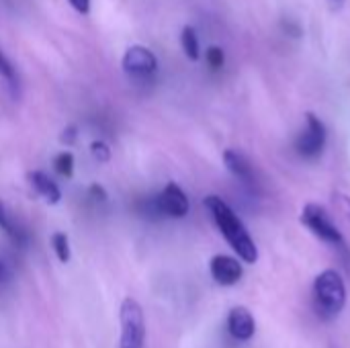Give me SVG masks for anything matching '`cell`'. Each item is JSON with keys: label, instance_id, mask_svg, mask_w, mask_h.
<instances>
[{"label": "cell", "instance_id": "1", "mask_svg": "<svg viewBox=\"0 0 350 348\" xmlns=\"http://www.w3.org/2000/svg\"><path fill=\"white\" fill-rule=\"evenodd\" d=\"M203 205L209 211V215L213 217V222H215L217 230L221 232V236L226 238V242L234 248V252L248 265L256 263L258 260V248H256L254 240L250 238L242 219L234 213V209L217 195L205 197Z\"/></svg>", "mask_w": 350, "mask_h": 348}, {"label": "cell", "instance_id": "2", "mask_svg": "<svg viewBox=\"0 0 350 348\" xmlns=\"http://www.w3.org/2000/svg\"><path fill=\"white\" fill-rule=\"evenodd\" d=\"M314 302L320 318L324 320H334L347 304V287L342 277L328 269L320 273L314 281Z\"/></svg>", "mask_w": 350, "mask_h": 348}, {"label": "cell", "instance_id": "3", "mask_svg": "<svg viewBox=\"0 0 350 348\" xmlns=\"http://www.w3.org/2000/svg\"><path fill=\"white\" fill-rule=\"evenodd\" d=\"M301 224H304L310 232H314V236H318L322 242H326V244L338 248V250L345 254V258H349V250H347L345 238H342L340 230L334 226V222L330 219L328 211H326L322 205H318V203H308V205L304 207V211H301Z\"/></svg>", "mask_w": 350, "mask_h": 348}, {"label": "cell", "instance_id": "4", "mask_svg": "<svg viewBox=\"0 0 350 348\" xmlns=\"http://www.w3.org/2000/svg\"><path fill=\"white\" fill-rule=\"evenodd\" d=\"M121 345L119 348H144L146 322L139 304L133 297H125L121 304Z\"/></svg>", "mask_w": 350, "mask_h": 348}, {"label": "cell", "instance_id": "5", "mask_svg": "<svg viewBox=\"0 0 350 348\" xmlns=\"http://www.w3.org/2000/svg\"><path fill=\"white\" fill-rule=\"evenodd\" d=\"M326 139H328V131L326 125L320 117H316L314 113L306 115V129L299 133V137L295 139V150L301 158H318L324 148H326Z\"/></svg>", "mask_w": 350, "mask_h": 348}, {"label": "cell", "instance_id": "6", "mask_svg": "<svg viewBox=\"0 0 350 348\" xmlns=\"http://www.w3.org/2000/svg\"><path fill=\"white\" fill-rule=\"evenodd\" d=\"M121 68L129 78L146 80V78H150V76H154L158 72V57L146 45H131L123 53Z\"/></svg>", "mask_w": 350, "mask_h": 348}, {"label": "cell", "instance_id": "7", "mask_svg": "<svg viewBox=\"0 0 350 348\" xmlns=\"http://www.w3.org/2000/svg\"><path fill=\"white\" fill-rule=\"evenodd\" d=\"M156 203H158L160 215L170 217V219H183L185 215H189V209H191L187 193L176 183H168L156 195Z\"/></svg>", "mask_w": 350, "mask_h": 348}, {"label": "cell", "instance_id": "8", "mask_svg": "<svg viewBox=\"0 0 350 348\" xmlns=\"http://www.w3.org/2000/svg\"><path fill=\"white\" fill-rule=\"evenodd\" d=\"M209 271H211L213 281H215L217 285H221V287H232V285H236V283L242 279V275H244L242 265H240L236 258L226 256V254L213 256L211 263H209Z\"/></svg>", "mask_w": 350, "mask_h": 348}, {"label": "cell", "instance_id": "9", "mask_svg": "<svg viewBox=\"0 0 350 348\" xmlns=\"http://www.w3.org/2000/svg\"><path fill=\"white\" fill-rule=\"evenodd\" d=\"M228 330H230L232 338L246 343V340H250V338L254 336V332H256V322H254L252 314H250L246 308L238 306V308H234V310L230 312V316H228Z\"/></svg>", "mask_w": 350, "mask_h": 348}, {"label": "cell", "instance_id": "10", "mask_svg": "<svg viewBox=\"0 0 350 348\" xmlns=\"http://www.w3.org/2000/svg\"><path fill=\"white\" fill-rule=\"evenodd\" d=\"M27 183L49 205H57L62 201V191H59L57 183H53V178H49V174H45L43 170H29Z\"/></svg>", "mask_w": 350, "mask_h": 348}, {"label": "cell", "instance_id": "11", "mask_svg": "<svg viewBox=\"0 0 350 348\" xmlns=\"http://www.w3.org/2000/svg\"><path fill=\"white\" fill-rule=\"evenodd\" d=\"M224 164L238 180H242L244 185H254V170H252L250 162L246 160V156H242L238 150H226Z\"/></svg>", "mask_w": 350, "mask_h": 348}, {"label": "cell", "instance_id": "12", "mask_svg": "<svg viewBox=\"0 0 350 348\" xmlns=\"http://www.w3.org/2000/svg\"><path fill=\"white\" fill-rule=\"evenodd\" d=\"M0 230L16 244V246H27V242H29V234H27V230L18 224V222H14V217L8 213V209H6V205L0 201Z\"/></svg>", "mask_w": 350, "mask_h": 348}, {"label": "cell", "instance_id": "13", "mask_svg": "<svg viewBox=\"0 0 350 348\" xmlns=\"http://www.w3.org/2000/svg\"><path fill=\"white\" fill-rule=\"evenodd\" d=\"M180 45H183L185 55H187L191 62H197V59L201 57L199 37H197V31H195L191 25L183 27V31H180Z\"/></svg>", "mask_w": 350, "mask_h": 348}, {"label": "cell", "instance_id": "14", "mask_svg": "<svg viewBox=\"0 0 350 348\" xmlns=\"http://www.w3.org/2000/svg\"><path fill=\"white\" fill-rule=\"evenodd\" d=\"M51 246H53V252L57 256L59 263H68L70 256H72V250H70V240L64 232H55L51 236Z\"/></svg>", "mask_w": 350, "mask_h": 348}, {"label": "cell", "instance_id": "15", "mask_svg": "<svg viewBox=\"0 0 350 348\" xmlns=\"http://www.w3.org/2000/svg\"><path fill=\"white\" fill-rule=\"evenodd\" d=\"M53 170L64 178H70L74 174V154L72 152H59L53 158Z\"/></svg>", "mask_w": 350, "mask_h": 348}, {"label": "cell", "instance_id": "16", "mask_svg": "<svg viewBox=\"0 0 350 348\" xmlns=\"http://www.w3.org/2000/svg\"><path fill=\"white\" fill-rule=\"evenodd\" d=\"M0 78H2V80H6V82H8V86H12V88L18 84L16 70H14V66L8 62V57L2 53V49H0Z\"/></svg>", "mask_w": 350, "mask_h": 348}, {"label": "cell", "instance_id": "17", "mask_svg": "<svg viewBox=\"0 0 350 348\" xmlns=\"http://www.w3.org/2000/svg\"><path fill=\"white\" fill-rule=\"evenodd\" d=\"M90 154L98 164H107L111 160V148L105 139H94L90 144Z\"/></svg>", "mask_w": 350, "mask_h": 348}, {"label": "cell", "instance_id": "18", "mask_svg": "<svg viewBox=\"0 0 350 348\" xmlns=\"http://www.w3.org/2000/svg\"><path fill=\"white\" fill-rule=\"evenodd\" d=\"M205 59H207V66H209L211 70H221V68H224V64H226V53H224V49H221V47L213 45V47H209V49H207Z\"/></svg>", "mask_w": 350, "mask_h": 348}, {"label": "cell", "instance_id": "19", "mask_svg": "<svg viewBox=\"0 0 350 348\" xmlns=\"http://www.w3.org/2000/svg\"><path fill=\"white\" fill-rule=\"evenodd\" d=\"M88 197H90L92 201H96V203H107V199H109L107 191H105L98 183H92V185L88 187Z\"/></svg>", "mask_w": 350, "mask_h": 348}, {"label": "cell", "instance_id": "20", "mask_svg": "<svg viewBox=\"0 0 350 348\" xmlns=\"http://www.w3.org/2000/svg\"><path fill=\"white\" fill-rule=\"evenodd\" d=\"M76 139H78V127H76V125H68V127L62 131V135H59V142L66 144V146H74Z\"/></svg>", "mask_w": 350, "mask_h": 348}, {"label": "cell", "instance_id": "21", "mask_svg": "<svg viewBox=\"0 0 350 348\" xmlns=\"http://www.w3.org/2000/svg\"><path fill=\"white\" fill-rule=\"evenodd\" d=\"M334 203L338 205L342 215H347V219L350 222V197L342 195V193H334Z\"/></svg>", "mask_w": 350, "mask_h": 348}, {"label": "cell", "instance_id": "22", "mask_svg": "<svg viewBox=\"0 0 350 348\" xmlns=\"http://www.w3.org/2000/svg\"><path fill=\"white\" fill-rule=\"evenodd\" d=\"M90 2H92V0H68V4H70L76 12H80V14H88V12H90Z\"/></svg>", "mask_w": 350, "mask_h": 348}, {"label": "cell", "instance_id": "23", "mask_svg": "<svg viewBox=\"0 0 350 348\" xmlns=\"http://www.w3.org/2000/svg\"><path fill=\"white\" fill-rule=\"evenodd\" d=\"M8 279H10V269H8V265L0 258V287H2Z\"/></svg>", "mask_w": 350, "mask_h": 348}, {"label": "cell", "instance_id": "24", "mask_svg": "<svg viewBox=\"0 0 350 348\" xmlns=\"http://www.w3.org/2000/svg\"><path fill=\"white\" fill-rule=\"evenodd\" d=\"M328 2H330V6H332L334 10H340V8L345 6V2H347V0H328Z\"/></svg>", "mask_w": 350, "mask_h": 348}, {"label": "cell", "instance_id": "25", "mask_svg": "<svg viewBox=\"0 0 350 348\" xmlns=\"http://www.w3.org/2000/svg\"><path fill=\"white\" fill-rule=\"evenodd\" d=\"M330 348H336V347H330Z\"/></svg>", "mask_w": 350, "mask_h": 348}]
</instances>
